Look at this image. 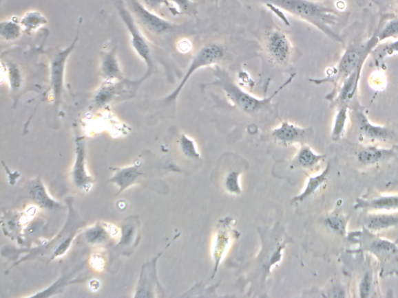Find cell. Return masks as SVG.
Segmentation results:
<instances>
[{
  "label": "cell",
  "mask_w": 398,
  "mask_h": 298,
  "mask_svg": "<svg viewBox=\"0 0 398 298\" xmlns=\"http://www.w3.org/2000/svg\"><path fill=\"white\" fill-rule=\"evenodd\" d=\"M362 207L373 210H396L398 209V196H383L371 201H368Z\"/></svg>",
  "instance_id": "7402d4cb"
},
{
  "label": "cell",
  "mask_w": 398,
  "mask_h": 298,
  "mask_svg": "<svg viewBox=\"0 0 398 298\" xmlns=\"http://www.w3.org/2000/svg\"><path fill=\"white\" fill-rule=\"evenodd\" d=\"M362 68H363V65H361L342 82L339 91L337 93V96L335 99V103L339 106H348V104L350 103L355 95H357Z\"/></svg>",
  "instance_id": "4fadbf2b"
},
{
  "label": "cell",
  "mask_w": 398,
  "mask_h": 298,
  "mask_svg": "<svg viewBox=\"0 0 398 298\" xmlns=\"http://www.w3.org/2000/svg\"><path fill=\"white\" fill-rule=\"evenodd\" d=\"M264 49L271 62L276 67H286L291 62L293 44L288 36L279 28L271 30L265 36Z\"/></svg>",
  "instance_id": "52a82bcc"
},
{
  "label": "cell",
  "mask_w": 398,
  "mask_h": 298,
  "mask_svg": "<svg viewBox=\"0 0 398 298\" xmlns=\"http://www.w3.org/2000/svg\"><path fill=\"white\" fill-rule=\"evenodd\" d=\"M249 1L282 10L298 19L311 23L330 38L340 43L342 41L333 29L339 21V14L328 5L315 0H249Z\"/></svg>",
  "instance_id": "6da1fadb"
},
{
  "label": "cell",
  "mask_w": 398,
  "mask_h": 298,
  "mask_svg": "<svg viewBox=\"0 0 398 298\" xmlns=\"http://www.w3.org/2000/svg\"><path fill=\"white\" fill-rule=\"evenodd\" d=\"M331 294H333V295H330L331 297H345V292H344V290L339 287H337V288H335L333 290H331Z\"/></svg>",
  "instance_id": "f35d334b"
},
{
  "label": "cell",
  "mask_w": 398,
  "mask_h": 298,
  "mask_svg": "<svg viewBox=\"0 0 398 298\" xmlns=\"http://www.w3.org/2000/svg\"><path fill=\"white\" fill-rule=\"evenodd\" d=\"M378 44L377 33H376L367 43L362 45H352L349 46L346 52L344 53L333 73L330 74L326 79L313 80L312 82H315L316 84L333 82L337 86L339 82L345 80L361 65H364L367 56L373 49H375Z\"/></svg>",
  "instance_id": "3957f363"
},
{
  "label": "cell",
  "mask_w": 398,
  "mask_h": 298,
  "mask_svg": "<svg viewBox=\"0 0 398 298\" xmlns=\"http://www.w3.org/2000/svg\"><path fill=\"white\" fill-rule=\"evenodd\" d=\"M140 175V174L136 167H129V168L121 170L118 174L114 176L112 181L117 183L122 188L121 190H123L134 183Z\"/></svg>",
  "instance_id": "cb8c5ba5"
},
{
  "label": "cell",
  "mask_w": 398,
  "mask_h": 298,
  "mask_svg": "<svg viewBox=\"0 0 398 298\" xmlns=\"http://www.w3.org/2000/svg\"><path fill=\"white\" fill-rule=\"evenodd\" d=\"M385 154L386 152L383 149L368 147L359 152L358 159L361 163L372 165L379 162L385 157Z\"/></svg>",
  "instance_id": "d4e9b609"
},
{
  "label": "cell",
  "mask_w": 398,
  "mask_h": 298,
  "mask_svg": "<svg viewBox=\"0 0 398 298\" xmlns=\"http://www.w3.org/2000/svg\"><path fill=\"white\" fill-rule=\"evenodd\" d=\"M81 139L76 141V160L74 170V180L78 187L87 188L90 180L85 168V147Z\"/></svg>",
  "instance_id": "5bb4252c"
},
{
  "label": "cell",
  "mask_w": 398,
  "mask_h": 298,
  "mask_svg": "<svg viewBox=\"0 0 398 298\" xmlns=\"http://www.w3.org/2000/svg\"><path fill=\"white\" fill-rule=\"evenodd\" d=\"M328 227L337 234L344 235L346 232V220L339 216H331L326 219Z\"/></svg>",
  "instance_id": "4dcf8cb0"
},
{
  "label": "cell",
  "mask_w": 398,
  "mask_h": 298,
  "mask_svg": "<svg viewBox=\"0 0 398 298\" xmlns=\"http://www.w3.org/2000/svg\"><path fill=\"white\" fill-rule=\"evenodd\" d=\"M398 224V218L393 216H377L368 219L366 225L370 229L379 230Z\"/></svg>",
  "instance_id": "83f0119b"
},
{
  "label": "cell",
  "mask_w": 398,
  "mask_h": 298,
  "mask_svg": "<svg viewBox=\"0 0 398 298\" xmlns=\"http://www.w3.org/2000/svg\"><path fill=\"white\" fill-rule=\"evenodd\" d=\"M23 32L31 34L48 25L46 16L39 11L27 12L20 19Z\"/></svg>",
  "instance_id": "2e32d148"
},
{
  "label": "cell",
  "mask_w": 398,
  "mask_h": 298,
  "mask_svg": "<svg viewBox=\"0 0 398 298\" xmlns=\"http://www.w3.org/2000/svg\"><path fill=\"white\" fill-rule=\"evenodd\" d=\"M31 194L33 200L37 204L48 209L57 207V203L48 196L43 184L40 181H35L31 188Z\"/></svg>",
  "instance_id": "44dd1931"
},
{
  "label": "cell",
  "mask_w": 398,
  "mask_h": 298,
  "mask_svg": "<svg viewBox=\"0 0 398 298\" xmlns=\"http://www.w3.org/2000/svg\"><path fill=\"white\" fill-rule=\"evenodd\" d=\"M87 238L90 242H101L106 238V233L103 229L95 227L87 232Z\"/></svg>",
  "instance_id": "e575fe53"
},
{
  "label": "cell",
  "mask_w": 398,
  "mask_h": 298,
  "mask_svg": "<svg viewBox=\"0 0 398 298\" xmlns=\"http://www.w3.org/2000/svg\"><path fill=\"white\" fill-rule=\"evenodd\" d=\"M328 171L329 167H327V169L323 171L321 174L310 177L303 192L295 196L293 200L295 202L304 201L306 198H310L311 196L315 194L326 183Z\"/></svg>",
  "instance_id": "e0dca14e"
},
{
  "label": "cell",
  "mask_w": 398,
  "mask_h": 298,
  "mask_svg": "<svg viewBox=\"0 0 398 298\" xmlns=\"http://www.w3.org/2000/svg\"><path fill=\"white\" fill-rule=\"evenodd\" d=\"M324 158L323 154H317L311 147L304 144L295 154L292 166L293 168L312 169Z\"/></svg>",
  "instance_id": "9a60e30c"
},
{
  "label": "cell",
  "mask_w": 398,
  "mask_h": 298,
  "mask_svg": "<svg viewBox=\"0 0 398 298\" xmlns=\"http://www.w3.org/2000/svg\"><path fill=\"white\" fill-rule=\"evenodd\" d=\"M2 69L9 82L12 93H17L23 87V77L19 67L12 62H2Z\"/></svg>",
  "instance_id": "ac0fdd59"
},
{
  "label": "cell",
  "mask_w": 398,
  "mask_h": 298,
  "mask_svg": "<svg viewBox=\"0 0 398 298\" xmlns=\"http://www.w3.org/2000/svg\"><path fill=\"white\" fill-rule=\"evenodd\" d=\"M23 32L20 19H16L15 17L3 21L0 23V37L6 43H11L20 38Z\"/></svg>",
  "instance_id": "d6986e66"
},
{
  "label": "cell",
  "mask_w": 398,
  "mask_h": 298,
  "mask_svg": "<svg viewBox=\"0 0 398 298\" xmlns=\"http://www.w3.org/2000/svg\"><path fill=\"white\" fill-rule=\"evenodd\" d=\"M240 175V172L237 170H231L227 172L222 181L223 187H224L227 193L232 195H240L242 193Z\"/></svg>",
  "instance_id": "484cf974"
},
{
  "label": "cell",
  "mask_w": 398,
  "mask_h": 298,
  "mask_svg": "<svg viewBox=\"0 0 398 298\" xmlns=\"http://www.w3.org/2000/svg\"><path fill=\"white\" fill-rule=\"evenodd\" d=\"M355 119H357L361 133L368 139L386 141L391 139L393 136V133L388 128L377 126V125L370 123L363 111H355Z\"/></svg>",
  "instance_id": "7c38bea8"
},
{
  "label": "cell",
  "mask_w": 398,
  "mask_h": 298,
  "mask_svg": "<svg viewBox=\"0 0 398 298\" xmlns=\"http://www.w3.org/2000/svg\"><path fill=\"white\" fill-rule=\"evenodd\" d=\"M215 81L209 86L218 87L224 92L227 99L233 106L238 107L240 111L249 115H256L258 113L266 109L271 101L278 95L283 89L291 84L295 76L293 74L269 98H258L244 91L235 82L230 74L219 65L214 69Z\"/></svg>",
  "instance_id": "7a4b0ae2"
},
{
  "label": "cell",
  "mask_w": 398,
  "mask_h": 298,
  "mask_svg": "<svg viewBox=\"0 0 398 298\" xmlns=\"http://www.w3.org/2000/svg\"><path fill=\"white\" fill-rule=\"evenodd\" d=\"M79 40V32L70 46L53 53L50 56V87L53 98V106L58 111L61 103L64 86V77L68 58L75 49Z\"/></svg>",
  "instance_id": "8992f818"
},
{
  "label": "cell",
  "mask_w": 398,
  "mask_h": 298,
  "mask_svg": "<svg viewBox=\"0 0 398 298\" xmlns=\"http://www.w3.org/2000/svg\"><path fill=\"white\" fill-rule=\"evenodd\" d=\"M311 132L310 128H301L291 122H283L271 132V136L277 143L283 146L304 145Z\"/></svg>",
  "instance_id": "30bf717a"
},
{
  "label": "cell",
  "mask_w": 398,
  "mask_h": 298,
  "mask_svg": "<svg viewBox=\"0 0 398 298\" xmlns=\"http://www.w3.org/2000/svg\"><path fill=\"white\" fill-rule=\"evenodd\" d=\"M347 121L348 106H340L335 118L333 133H331V139L334 141H337L342 138L344 133H345Z\"/></svg>",
  "instance_id": "603a6c76"
},
{
  "label": "cell",
  "mask_w": 398,
  "mask_h": 298,
  "mask_svg": "<svg viewBox=\"0 0 398 298\" xmlns=\"http://www.w3.org/2000/svg\"><path fill=\"white\" fill-rule=\"evenodd\" d=\"M100 75L105 82H118L124 81V76L120 67L116 47L101 54Z\"/></svg>",
  "instance_id": "8fae6325"
},
{
  "label": "cell",
  "mask_w": 398,
  "mask_h": 298,
  "mask_svg": "<svg viewBox=\"0 0 398 298\" xmlns=\"http://www.w3.org/2000/svg\"><path fill=\"white\" fill-rule=\"evenodd\" d=\"M375 50V60L376 62L379 64L383 61V59L386 56H391L395 55V54L398 53V40L395 41V43L379 47V49Z\"/></svg>",
  "instance_id": "f546056e"
},
{
  "label": "cell",
  "mask_w": 398,
  "mask_h": 298,
  "mask_svg": "<svg viewBox=\"0 0 398 298\" xmlns=\"http://www.w3.org/2000/svg\"><path fill=\"white\" fill-rule=\"evenodd\" d=\"M180 148L186 157L189 159H198L201 154L198 151L196 142L189 136L182 135L180 139Z\"/></svg>",
  "instance_id": "4316f807"
},
{
  "label": "cell",
  "mask_w": 398,
  "mask_h": 298,
  "mask_svg": "<svg viewBox=\"0 0 398 298\" xmlns=\"http://www.w3.org/2000/svg\"><path fill=\"white\" fill-rule=\"evenodd\" d=\"M395 3H396V5H397V7L398 8V0H395Z\"/></svg>",
  "instance_id": "ab89813d"
},
{
  "label": "cell",
  "mask_w": 398,
  "mask_h": 298,
  "mask_svg": "<svg viewBox=\"0 0 398 298\" xmlns=\"http://www.w3.org/2000/svg\"><path fill=\"white\" fill-rule=\"evenodd\" d=\"M146 7L150 10H156L163 5H169L167 0H144Z\"/></svg>",
  "instance_id": "d590c367"
},
{
  "label": "cell",
  "mask_w": 398,
  "mask_h": 298,
  "mask_svg": "<svg viewBox=\"0 0 398 298\" xmlns=\"http://www.w3.org/2000/svg\"><path fill=\"white\" fill-rule=\"evenodd\" d=\"M233 222L234 219L226 218L220 220V224L216 229L212 246V256L215 263L213 277L231 245L234 237L233 236H235Z\"/></svg>",
  "instance_id": "9c48e42d"
},
{
  "label": "cell",
  "mask_w": 398,
  "mask_h": 298,
  "mask_svg": "<svg viewBox=\"0 0 398 298\" xmlns=\"http://www.w3.org/2000/svg\"><path fill=\"white\" fill-rule=\"evenodd\" d=\"M117 83L105 81L95 94L94 101L96 106H105L112 102L117 94Z\"/></svg>",
  "instance_id": "ffe728a7"
},
{
  "label": "cell",
  "mask_w": 398,
  "mask_h": 298,
  "mask_svg": "<svg viewBox=\"0 0 398 298\" xmlns=\"http://www.w3.org/2000/svg\"><path fill=\"white\" fill-rule=\"evenodd\" d=\"M132 235H134V228L132 226H126L124 229L122 242L128 243L131 240Z\"/></svg>",
  "instance_id": "8d00e7d4"
},
{
  "label": "cell",
  "mask_w": 398,
  "mask_h": 298,
  "mask_svg": "<svg viewBox=\"0 0 398 298\" xmlns=\"http://www.w3.org/2000/svg\"><path fill=\"white\" fill-rule=\"evenodd\" d=\"M132 10L138 23L154 34H165L174 31V23L169 21L143 5L138 0H132Z\"/></svg>",
  "instance_id": "ba28073f"
},
{
  "label": "cell",
  "mask_w": 398,
  "mask_h": 298,
  "mask_svg": "<svg viewBox=\"0 0 398 298\" xmlns=\"http://www.w3.org/2000/svg\"><path fill=\"white\" fill-rule=\"evenodd\" d=\"M398 38V16L390 20L377 34L379 43L389 38Z\"/></svg>",
  "instance_id": "f1b7e54d"
},
{
  "label": "cell",
  "mask_w": 398,
  "mask_h": 298,
  "mask_svg": "<svg viewBox=\"0 0 398 298\" xmlns=\"http://www.w3.org/2000/svg\"><path fill=\"white\" fill-rule=\"evenodd\" d=\"M116 8L125 26L128 30L132 49H134L138 58L147 65L146 74L138 82H134V83H140L151 75L154 70L151 47H150L148 40L145 37L140 27H138L134 16L125 8L123 0H118Z\"/></svg>",
  "instance_id": "277c9868"
},
{
  "label": "cell",
  "mask_w": 398,
  "mask_h": 298,
  "mask_svg": "<svg viewBox=\"0 0 398 298\" xmlns=\"http://www.w3.org/2000/svg\"><path fill=\"white\" fill-rule=\"evenodd\" d=\"M71 240H66L61 246L59 247L57 251L56 252V255H63L66 250H67L68 247H70Z\"/></svg>",
  "instance_id": "74e56055"
},
{
  "label": "cell",
  "mask_w": 398,
  "mask_h": 298,
  "mask_svg": "<svg viewBox=\"0 0 398 298\" xmlns=\"http://www.w3.org/2000/svg\"><path fill=\"white\" fill-rule=\"evenodd\" d=\"M372 275L370 273H366L360 283L359 295L362 297H366L370 295L372 288Z\"/></svg>",
  "instance_id": "836d02e7"
},
{
  "label": "cell",
  "mask_w": 398,
  "mask_h": 298,
  "mask_svg": "<svg viewBox=\"0 0 398 298\" xmlns=\"http://www.w3.org/2000/svg\"><path fill=\"white\" fill-rule=\"evenodd\" d=\"M226 56L225 47L218 43H210L204 45L196 54L193 58L188 70H187L183 79L176 89L166 98L167 102H173L176 100L180 92L187 84V82L194 75L196 71L201 68L210 67L222 60Z\"/></svg>",
  "instance_id": "5b68a950"
},
{
  "label": "cell",
  "mask_w": 398,
  "mask_h": 298,
  "mask_svg": "<svg viewBox=\"0 0 398 298\" xmlns=\"http://www.w3.org/2000/svg\"><path fill=\"white\" fill-rule=\"evenodd\" d=\"M168 3H173L174 9L176 10L177 13H191L194 10L193 3L191 0H167Z\"/></svg>",
  "instance_id": "d6a6232c"
},
{
  "label": "cell",
  "mask_w": 398,
  "mask_h": 298,
  "mask_svg": "<svg viewBox=\"0 0 398 298\" xmlns=\"http://www.w3.org/2000/svg\"><path fill=\"white\" fill-rule=\"evenodd\" d=\"M372 249L375 252L383 255H389L396 252V247L393 243L385 240H377L373 243Z\"/></svg>",
  "instance_id": "1f68e13d"
}]
</instances>
